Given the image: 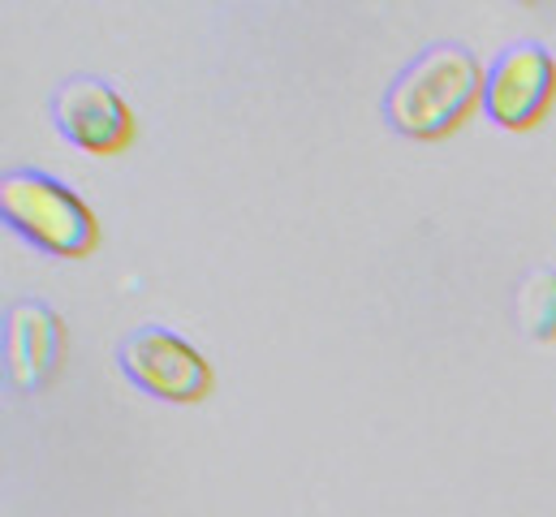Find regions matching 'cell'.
Segmentation results:
<instances>
[{
	"mask_svg": "<svg viewBox=\"0 0 556 517\" xmlns=\"http://www.w3.org/2000/svg\"><path fill=\"white\" fill-rule=\"evenodd\" d=\"M514 315L518 328L531 341H556V272L553 267H535L522 276L518 298H514Z\"/></svg>",
	"mask_w": 556,
	"mask_h": 517,
	"instance_id": "52a82bcc",
	"label": "cell"
},
{
	"mask_svg": "<svg viewBox=\"0 0 556 517\" xmlns=\"http://www.w3.org/2000/svg\"><path fill=\"white\" fill-rule=\"evenodd\" d=\"M117 367L139 392L168 405H194L216 384L212 363L164 324H142L126 332L117 345Z\"/></svg>",
	"mask_w": 556,
	"mask_h": 517,
	"instance_id": "3957f363",
	"label": "cell"
},
{
	"mask_svg": "<svg viewBox=\"0 0 556 517\" xmlns=\"http://www.w3.org/2000/svg\"><path fill=\"white\" fill-rule=\"evenodd\" d=\"M483 74L488 70L466 43L457 39L427 43L389 83L384 122L393 134L415 142L448 138L453 129H462L475 117V109H483Z\"/></svg>",
	"mask_w": 556,
	"mask_h": 517,
	"instance_id": "6da1fadb",
	"label": "cell"
},
{
	"mask_svg": "<svg viewBox=\"0 0 556 517\" xmlns=\"http://www.w3.org/2000/svg\"><path fill=\"white\" fill-rule=\"evenodd\" d=\"M556 104V56L540 39H514L483 74V113L501 129H535Z\"/></svg>",
	"mask_w": 556,
	"mask_h": 517,
	"instance_id": "277c9868",
	"label": "cell"
},
{
	"mask_svg": "<svg viewBox=\"0 0 556 517\" xmlns=\"http://www.w3.org/2000/svg\"><path fill=\"white\" fill-rule=\"evenodd\" d=\"M0 220L39 255L83 258L100 247V220L87 199L43 168H9L0 177Z\"/></svg>",
	"mask_w": 556,
	"mask_h": 517,
	"instance_id": "7a4b0ae2",
	"label": "cell"
},
{
	"mask_svg": "<svg viewBox=\"0 0 556 517\" xmlns=\"http://www.w3.org/2000/svg\"><path fill=\"white\" fill-rule=\"evenodd\" d=\"M65 354V324L48 302L22 298L4 311V376L17 392H39Z\"/></svg>",
	"mask_w": 556,
	"mask_h": 517,
	"instance_id": "8992f818",
	"label": "cell"
},
{
	"mask_svg": "<svg viewBox=\"0 0 556 517\" xmlns=\"http://www.w3.org/2000/svg\"><path fill=\"white\" fill-rule=\"evenodd\" d=\"M56 134L87 155H122L135 142V113L122 91L96 74H70L48 100Z\"/></svg>",
	"mask_w": 556,
	"mask_h": 517,
	"instance_id": "5b68a950",
	"label": "cell"
}]
</instances>
